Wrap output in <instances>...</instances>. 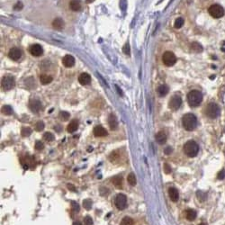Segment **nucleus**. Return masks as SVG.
Listing matches in <instances>:
<instances>
[{"instance_id":"1","label":"nucleus","mask_w":225,"mask_h":225,"mask_svg":"<svg viewBox=\"0 0 225 225\" xmlns=\"http://www.w3.org/2000/svg\"><path fill=\"white\" fill-rule=\"evenodd\" d=\"M182 124L186 131H194L197 126V118L193 114H186L182 118Z\"/></svg>"},{"instance_id":"2","label":"nucleus","mask_w":225,"mask_h":225,"mask_svg":"<svg viewBox=\"0 0 225 225\" xmlns=\"http://www.w3.org/2000/svg\"><path fill=\"white\" fill-rule=\"evenodd\" d=\"M203 101V95L198 90H192L187 95V103L191 107H196L201 104Z\"/></svg>"},{"instance_id":"3","label":"nucleus","mask_w":225,"mask_h":225,"mask_svg":"<svg viewBox=\"0 0 225 225\" xmlns=\"http://www.w3.org/2000/svg\"><path fill=\"white\" fill-rule=\"evenodd\" d=\"M185 153L190 158H194L199 151V146L195 141H188L184 146Z\"/></svg>"},{"instance_id":"4","label":"nucleus","mask_w":225,"mask_h":225,"mask_svg":"<svg viewBox=\"0 0 225 225\" xmlns=\"http://www.w3.org/2000/svg\"><path fill=\"white\" fill-rule=\"evenodd\" d=\"M220 107L215 103H210L206 106L205 114L211 119H215L219 115H220Z\"/></svg>"},{"instance_id":"5","label":"nucleus","mask_w":225,"mask_h":225,"mask_svg":"<svg viewBox=\"0 0 225 225\" xmlns=\"http://www.w3.org/2000/svg\"><path fill=\"white\" fill-rule=\"evenodd\" d=\"M208 12L214 18H221L224 15V9L220 5H212L209 7Z\"/></svg>"},{"instance_id":"6","label":"nucleus","mask_w":225,"mask_h":225,"mask_svg":"<svg viewBox=\"0 0 225 225\" xmlns=\"http://www.w3.org/2000/svg\"><path fill=\"white\" fill-rule=\"evenodd\" d=\"M162 61L163 63L167 66V67H171L177 62V57L173 52H166L163 56H162Z\"/></svg>"},{"instance_id":"7","label":"nucleus","mask_w":225,"mask_h":225,"mask_svg":"<svg viewBox=\"0 0 225 225\" xmlns=\"http://www.w3.org/2000/svg\"><path fill=\"white\" fill-rule=\"evenodd\" d=\"M15 79L13 77L11 76H5L2 78V81H1V86H2V88L5 90V91H7V90H11L13 87L15 86Z\"/></svg>"},{"instance_id":"8","label":"nucleus","mask_w":225,"mask_h":225,"mask_svg":"<svg viewBox=\"0 0 225 225\" xmlns=\"http://www.w3.org/2000/svg\"><path fill=\"white\" fill-rule=\"evenodd\" d=\"M115 205L116 207L119 210H123L126 208L127 205V198L126 196L123 195V194H119L116 198H115Z\"/></svg>"},{"instance_id":"9","label":"nucleus","mask_w":225,"mask_h":225,"mask_svg":"<svg viewBox=\"0 0 225 225\" xmlns=\"http://www.w3.org/2000/svg\"><path fill=\"white\" fill-rule=\"evenodd\" d=\"M181 104H182V98L179 96H174L171 97L170 101H169V107L172 110H177Z\"/></svg>"},{"instance_id":"10","label":"nucleus","mask_w":225,"mask_h":225,"mask_svg":"<svg viewBox=\"0 0 225 225\" xmlns=\"http://www.w3.org/2000/svg\"><path fill=\"white\" fill-rule=\"evenodd\" d=\"M29 108L31 109V111H32L33 112H38L42 109V103L39 101V100H36V99L30 100Z\"/></svg>"},{"instance_id":"11","label":"nucleus","mask_w":225,"mask_h":225,"mask_svg":"<svg viewBox=\"0 0 225 225\" xmlns=\"http://www.w3.org/2000/svg\"><path fill=\"white\" fill-rule=\"evenodd\" d=\"M30 53L32 54L34 57H40L41 55H42L43 53V50L42 47L40 44H33L30 47L29 49Z\"/></svg>"},{"instance_id":"12","label":"nucleus","mask_w":225,"mask_h":225,"mask_svg":"<svg viewBox=\"0 0 225 225\" xmlns=\"http://www.w3.org/2000/svg\"><path fill=\"white\" fill-rule=\"evenodd\" d=\"M8 56L13 60H18L22 57V52L18 48H12L8 53Z\"/></svg>"},{"instance_id":"13","label":"nucleus","mask_w":225,"mask_h":225,"mask_svg":"<svg viewBox=\"0 0 225 225\" xmlns=\"http://www.w3.org/2000/svg\"><path fill=\"white\" fill-rule=\"evenodd\" d=\"M78 82L82 86H86L91 83V77L87 73H82L78 77Z\"/></svg>"},{"instance_id":"14","label":"nucleus","mask_w":225,"mask_h":225,"mask_svg":"<svg viewBox=\"0 0 225 225\" xmlns=\"http://www.w3.org/2000/svg\"><path fill=\"white\" fill-rule=\"evenodd\" d=\"M62 63L66 68H71L75 64V59L71 55H66L64 58L62 59Z\"/></svg>"},{"instance_id":"15","label":"nucleus","mask_w":225,"mask_h":225,"mask_svg":"<svg viewBox=\"0 0 225 225\" xmlns=\"http://www.w3.org/2000/svg\"><path fill=\"white\" fill-rule=\"evenodd\" d=\"M94 135L96 137H104L107 135V131L102 126H96L94 129Z\"/></svg>"},{"instance_id":"16","label":"nucleus","mask_w":225,"mask_h":225,"mask_svg":"<svg viewBox=\"0 0 225 225\" xmlns=\"http://www.w3.org/2000/svg\"><path fill=\"white\" fill-rule=\"evenodd\" d=\"M168 195H169V197L173 202H177L178 200L179 194L177 189H176L175 187H170L169 190H168Z\"/></svg>"},{"instance_id":"17","label":"nucleus","mask_w":225,"mask_h":225,"mask_svg":"<svg viewBox=\"0 0 225 225\" xmlns=\"http://www.w3.org/2000/svg\"><path fill=\"white\" fill-rule=\"evenodd\" d=\"M81 3L79 0H71L70 3V8L74 11V12H78L81 9Z\"/></svg>"},{"instance_id":"18","label":"nucleus","mask_w":225,"mask_h":225,"mask_svg":"<svg viewBox=\"0 0 225 225\" xmlns=\"http://www.w3.org/2000/svg\"><path fill=\"white\" fill-rule=\"evenodd\" d=\"M108 123L109 126L111 128V130H115L118 126V122L115 115H110V116L108 117Z\"/></svg>"},{"instance_id":"19","label":"nucleus","mask_w":225,"mask_h":225,"mask_svg":"<svg viewBox=\"0 0 225 225\" xmlns=\"http://www.w3.org/2000/svg\"><path fill=\"white\" fill-rule=\"evenodd\" d=\"M22 164L24 167V168H29L30 167H33L34 165V160L31 157H25L22 160Z\"/></svg>"},{"instance_id":"20","label":"nucleus","mask_w":225,"mask_h":225,"mask_svg":"<svg viewBox=\"0 0 225 225\" xmlns=\"http://www.w3.org/2000/svg\"><path fill=\"white\" fill-rule=\"evenodd\" d=\"M156 141L159 144H164L167 141V135L164 132H159L156 134Z\"/></svg>"},{"instance_id":"21","label":"nucleus","mask_w":225,"mask_h":225,"mask_svg":"<svg viewBox=\"0 0 225 225\" xmlns=\"http://www.w3.org/2000/svg\"><path fill=\"white\" fill-rule=\"evenodd\" d=\"M78 123L77 120H73L70 123V124L68 125V133H74V132H76V131L78 130Z\"/></svg>"},{"instance_id":"22","label":"nucleus","mask_w":225,"mask_h":225,"mask_svg":"<svg viewBox=\"0 0 225 225\" xmlns=\"http://www.w3.org/2000/svg\"><path fill=\"white\" fill-rule=\"evenodd\" d=\"M157 92H158V95L159 96H165L168 93V86H166V85H161L158 87L157 89Z\"/></svg>"},{"instance_id":"23","label":"nucleus","mask_w":225,"mask_h":225,"mask_svg":"<svg viewBox=\"0 0 225 225\" xmlns=\"http://www.w3.org/2000/svg\"><path fill=\"white\" fill-rule=\"evenodd\" d=\"M52 26L57 30H61L64 27V22L61 18H56L52 23Z\"/></svg>"},{"instance_id":"24","label":"nucleus","mask_w":225,"mask_h":225,"mask_svg":"<svg viewBox=\"0 0 225 225\" xmlns=\"http://www.w3.org/2000/svg\"><path fill=\"white\" fill-rule=\"evenodd\" d=\"M196 218V212L195 210L189 209L186 211V219L188 221H194Z\"/></svg>"},{"instance_id":"25","label":"nucleus","mask_w":225,"mask_h":225,"mask_svg":"<svg viewBox=\"0 0 225 225\" xmlns=\"http://www.w3.org/2000/svg\"><path fill=\"white\" fill-rule=\"evenodd\" d=\"M40 80H41V83L42 85H48L52 81V78L51 76H48V75L44 74V75H42L41 76Z\"/></svg>"},{"instance_id":"26","label":"nucleus","mask_w":225,"mask_h":225,"mask_svg":"<svg viewBox=\"0 0 225 225\" xmlns=\"http://www.w3.org/2000/svg\"><path fill=\"white\" fill-rule=\"evenodd\" d=\"M112 184H114L117 188H121L123 185V178L120 176H116L112 178Z\"/></svg>"},{"instance_id":"27","label":"nucleus","mask_w":225,"mask_h":225,"mask_svg":"<svg viewBox=\"0 0 225 225\" xmlns=\"http://www.w3.org/2000/svg\"><path fill=\"white\" fill-rule=\"evenodd\" d=\"M127 181H128V183L131 185H136V177H135V175L133 173H131L129 174V176L127 177Z\"/></svg>"},{"instance_id":"28","label":"nucleus","mask_w":225,"mask_h":225,"mask_svg":"<svg viewBox=\"0 0 225 225\" xmlns=\"http://www.w3.org/2000/svg\"><path fill=\"white\" fill-rule=\"evenodd\" d=\"M120 225H133V220L132 218L126 216L122 220Z\"/></svg>"},{"instance_id":"29","label":"nucleus","mask_w":225,"mask_h":225,"mask_svg":"<svg viewBox=\"0 0 225 225\" xmlns=\"http://www.w3.org/2000/svg\"><path fill=\"white\" fill-rule=\"evenodd\" d=\"M2 112L5 115H11L13 114V109H12V107L9 105H5L2 108Z\"/></svg>"},{"instance_id":"30","label":"nucleus","mask_w":225,"mask_h":225,"mask_svg":"<svg viewBox=\"0 0 225 225\" xmlns=\"http://www.w3.org/2000/svg\"><path fill=\"white\" fill-rule=\"evenodd\" d=\"M183 25H184V19H183V18L179 17V18H177L176 21H175V23H174L175 28L179 29V28L182 27Z\"/></svg>"},{"instance_id":"31","label":"nucleus","mask_w":225,"mask_h":225,"mask_svg":"<svg viewBox=\"0 0 225 225\" xmlns=\"http://www.w3.org/2000/svg\"><path fill=\"white\" fill-rule=\"evenodd\" d=\"M191 49L193 50L194 52H202V46L199 44V43L197 42H193L192 43V45H191Z\"/></svg>"},{"instance_id":"32","label":"nucleus","mask_w":225,"mask_h":225,"mask_svg":"<svg viewBox=\"0 0 225 225\" xmlns=\"http://www.w3.org/2000/svg\"><path fill=\"white\" fill-rule=\"evenodd\" d=\"M31 133H32V130L30 128H27V127H23L21 131V134L23 136V137H27L29 136Z\"/></svg>"},{"instance_id":"33","label":"nucleus","mask_w":225,"mask_h":225,"mask_svg":"<svg viewBox=\"0 0 225 225\" xmlns=\"http://www.w3.org/2000/svg\"><path fill=\"white\" fill-rule=\"evenodd\" d=\"M83 206H84V208H86V210H90L91 207H92V201H91L90 199L84 200V202H83Z\"/></svg>"},{"instance_id":"34","label":"nucleus","mask_w":225,"mask_h":225,"mask_svg":"<svg viewBox=\"0 0 225 225\" xmlns=\"http://www.w3.org/2000/svg\"><path fill=\"white\" fill-rule=\"evenodd\" d=\"M43 138L47 141H52L54 140V135L51 133H45L43 134Z\"/></svg>"},{"instance_id":"35","label":"nucleus","mask_w":225,"mask_h":225,"mask_svg":"<svg viewBox=\"0 0 225 225\" xmlns=\"http://www.w3.org/2000/svg\"><path fill=\"white\" fill-rule=\"evenodd\" d=\"M60 119H61V120L67 121V120H68V118L70 117V114H68V112H60Z\"/></svg>"},{"instance_id":"36","label":"nucleus","mask_w":225,"mask_h":225,"mask_svg":"<svg viewBox=\"0 0 225 225\" xmlns=\"http://www.w3.org/2000/svg\"><path fill=\"white\" fill-rule=\"evenodd\" d=\"M43 128H44V123L41 121L35 124V130L37 131V132H41V131L43 130Z\"/></svg>"},{"instance_id":"37","label":"nucleus","mask_w":225,"mask_h":225,"mask_svg":"<svg viewBox=\"0 0 225 225\" xmlns=\"http://www.w3.org/2000/svg\"><path fill=\"white\" fill-rule=\"evenodd\" d=\"M43 143L42 142V141H36L35 142V149H37V151H42V149H43Z\"/></svg>"},{"instance_id":"38","label":"nucleus","mask_w":225,"mask_h":225,"mask_svg":"<svg viewBox=\"0 0 225 225\" xmlns=\"http://www.w3.org/2000/svg\"><path fill=\"white\" fill-rule=\"evenodd\" d=\"M84 222L86 225H92L93 224V220L90 216H86L84 219Z\"/></svg>"},{"instance_id":"39","label":"nucleus","mask_w":225,"mask_h":225,"mask_svg":"<svg viewBox=\"0 0 225 225\" xmlns=\"http://www.w3.org/2000/svg\"><path fill=\"white\" fill-rule=\"evenodd\" d=\"M71 207H72V210L75 211V212H78V211H79V205H78V204H77L76 202H74V201L71 202Z\"/></svg>"},{"instance_id":"40","label":"nucleus","mask_w":225,"mask_h":225,"mask_svg":"<svg viewBox=\"0 0 225 225\" xmlns=\"http://www.w3.org/2000/svg\"><path fill=\"white\" fill-rule=\"evenodd\" d=\"M123 52L124 53H125L126 55H129V54H130V46H129L128 43H126V44L123 46Z\"/></svg>"},{"instance_id":"41","label":"nucleus","mask_w":225,"mask_h":225,"mask_svg":"<svg viewBox=\"0 0 225 225\" xmlns=\"http://www.w3.org/2000/svg\"><path fill=\"white\" fill-rule=\"evenodd\" d=\"M22 8H23V4H22L21 2H18V3L15 5V7H14V9H15V10H17V11L21 10Z\"/></svg>"},{"instance_id":"42","label":"nucleus","mask_w":225,"mask_h":225,"mask_svg":"<svg viewBox=\"0 0 225 225\" xmlns=\"http://www.w3.org/2000/svg\"><path fill=\"white\" fill-rule=\"evenodd\" d=\"M217 177L218 179H223L225 177V172L224 171H221V172H219L218 175H217Z\"/></svg>"},{"instance_id":"43","label":"nucleus","mask_w":225,"mask_h":225,"mask_svg":"<svg viewBox=\"0 0 225 225\" xmlns=\"http://www.w3.org/2000/svg\"><path fill=\"white\" fill-rule=\"evenodd\" d=\"M126 5H127L126 0H121V8H122L123 10H125V9H126Z\"/></svg>"},{"instance_id":"44","label":"nucleus","mask_w":225,"mask_h":225,"mask_svg":"<svg viewBox=\"0 0 225 225\" xmlns=\"http://www.w3.org/2000/svg\"><path fill=\"white\" fill-rule=\"evenodd\" d=\"M164 170H165V172L166 173H170L171 172V168H170V167H169V165L168 164H165L164 165Z\"/></svg>"},{"instance_id":"45","label":"nucleus","mask_w":225,"mask_h":225,"mask_svg":"<svg viewBox=\"0 0 225 225\" xmlns=\"http://www.w3.org/2000/svg\"><path fill=\"white\" fill-rule=\"evenodd\" d=\"M172 151H173V149L171 148V147H167L166 149H165V151H164V152L167 154V155H168V154H170V153H172Z\"/></svg>"},{"instance_id":"46","label":"nucleus","mask_w":225,"mask_h":225,"mask_svg":"<svg viewBox=\"0 0 225 225\" xmlns=\"http://www.w3.org/2000/svg\"><path fill=\"white\" fill-rule=\"evenodd\" d=\"M72 225H82V224H81V222H74Z\"/></svg>"},{"instance_id":"47","label":"nucleus","mask_w":225,"mask_h":225,"mask_svg":"<svg viewBox=\"0 0 225 225\" xmlns=\"http://www.w3.org/2000/svg\"><path fill=\"white\" fill-rule=\"evenodd\" d=\"M86 3L89 4V3H92L93 1H95V0H86Z\"/></svg>"},{"instance_id":"48","label":"nucleus","mask_w":225,"mask_h":225,"mask_svg":"<svg viewBox=\"0 0 225 225\" xmlns=\"http://www.w3.org/2000/svg\"><path fill=\"white\" fill-rule=\"evenodd\" d=\"M199 225H206V223H204V222H203V223H200Z\"/></svg>"}]
</instances>
